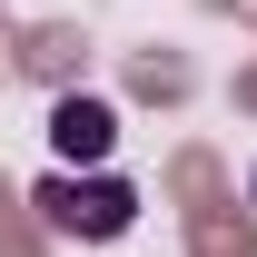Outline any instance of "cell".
I'll list each match as a JSON object with an SVG mask.
<instances>
[{"instance_id": "cell-2", "label": "cell", "mask_w": 257, "mask_h": 257, "mask_svg": "<svg viewBox=\"0 0 257 257\" xmlns=\"http://www.w3.org/2000/svg\"><path fill=\"white\" fill-rule=\"evenodd\" d=\"M50 149H60L69 168H99L119 149V119H109L99 99H60V109H50Z\"/></svg>"}, {"instance_id": "cell-1", "label": "cell", "mask_w": 257, "mask_h": 257, "mask_svg": "<svg viewBox=\"0 0 257 257\" xmlns=\"http://www.w3.org/2000/svg\"><path fill=\"white\" fill-rule=\"evenodd\" d=\"M30 208L60 227V237H89V247H99V237H128L139 188H128V178H109V168H99V178H69V168H60V178H40V188H30Z\"/></svg>"}]
</instances>
